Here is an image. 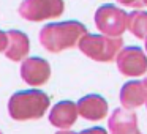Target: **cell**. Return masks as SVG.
Segmentation results:
<instances>
[{"instance_id":"cell-16","label":"cell","mask_w":147,"mask_h":134,"mask_svg":"<svg viewBox=\"0 0 147 134\" xmlns=\"http://www.w3.org/2000/svg\"><path fill=\"white\" fill-rule=\"evenodd\" d=\"M7 44H8V35H7V32H2V30H0V52H5Z\"/></svg>"},{"instance_id":"cell-15","label":"cell","mask_w":147,"mask_h":134,"mask_svg":"<svg viewBox=\"0 0 147 134\" xmlns=\"http://www.w3.org/2000/svg\"><path fill=\"white\" fill-rule=\"evenodd\" d=\"M78 134H108V131L105 128H100V126H95V128H89V129H84Z\"/></svg>"},{"instance_id":"cell-10","label":"cell","mask_w":147,"mask_h":134,"mask_svg":"<svg viewBox=\"0 0 147 134\" xmlns=\"http://www.w3.org/2000/svg\"><path fill=\"white\" fill-rule=\"evenodd\" d=\"M147 101V87L141 80H128L120 88V103L122 107L133 111L141 107Z\"/></svg>"},{"instance_id":"cell-4","label":"cell","mask_w":147,"mask_h":134,"mask_svg":"<svg viewBox=\"0 0 147 134\" xmlns=\"http://www.w3.org/2000/svg\"><path fill=\"white\" fill-rule=\"evenodd\" d=\"M95 25L103 35L119 38L128 27V13L111 3H105L95 11Z\"/></svg>"},{"instance_id":"cell-1","label":"cell","mask_w":147,"mask_h":134,"mask_svg":"<svg viewBox=\"0 0 147 134\" xmlns=\"http://www.w3.org/2000/svg\"><path fill=\"white\" fill-rule=\"evenodd\" d=\"M87 33L84 24L78 21H65V22L46 24L40 30V43L46 51L57 54L65 49L78 46L79 40Z\"/></svg>"},{"instance_id":"cell-13","label":"cell","mask_w":147,"mask_h":134,"mask_svg":"<svg viewBox=\"0 0 147 134\" xmlns=\"http://www.w3.org/2000/svg\"><path fill=\"white\" fill-rule=\"evenodd\" d=\"M128 30L136 38L146 40L147 38V11L134 10L128 14Z\"/></svg>"},{"instance_id":"cell-12","label":"cell","mask_w":147,"mask_h":134,"mask_svg":"<svg viewBox=\"0 0 147 134\" xmlns=\"http://www.w3.org/2000/svg\"><path fill=\"white\" fill-rule=\"evenodd\" d=\"M8 35V44L5 49V55L11 62H21L26 60L30 51V41L29 36L21 30H10Z\"/></svg>"},{"instance_id":"cell-11","label":"cell","mask_w":147,"mask_h":134,"mask_svg":"<svg viewBox=\"0 0 147 134\" xmlns=\"http://www.w3.org/2000/svg\"><path fill=\"white\" fill-rule=\"evenodd\" d=\"M79 115L78 112V106L71 101H60L51 109L49 112V121L52 126L59 128V129H70Z\"/></svg>"},{"instance_id":"cell-9","label":"cell","mask_w":147,"mask_h":134,"mask_svg":"<svg viewBox=\"0 0 147 134\" xmlns=\"http://www.w3.org/2000/svg\"><path fill=\"white\" fill-rule=\"evenodd\" d=\"M78 112L89 121H98L108 115V103L100 95H87L78 101Z\"/></svg>"},{"instance_id":"cell-8","label":"cell","mask_w":147,"mask_h":134,"mask_svg":"<svg viewBox=\"0 0 147 134\" xmlns=\"http://www.w3.org/2000/svg\"><path fill=\"white\" fill-rule=\"evenodd\" d=\"M111 134H141L138 128V115L128 109H115L108 120Z\"/></svg>"},{"instance_id":"cell-18","label":"cell","mask_w":147,"mask_h":134,"mask_svg":"<svg viewBox=\"0 0 147 134\" xmlns=\"http://www.w3.org/2000/svg\"><path fill=\"white\" fill-rule=\"evenodd\" d=\"M142 82H144V85L147 87V74H146V77H144V80H142Z\"/></svg>"},{"instance_id":"cell-21","label":"cell","mask_w":147,"mask_h":134,"mask_svg":"<svg viewBox=\"0 0 147 134\" xmlns=\"http://www.w3.org/2000/svg\"><path fill=\"white\" fill-rule=\"evenodd\" d=\"M146 104H147V101H146Z\"/></svg>"},{"instance_id":"cell-7","label":"cell","mask_w":147,"mask_h":134,"mask_svg":"<svg viewBox=\"0 0 147 134\" xmlns=\"http://www.w3.org/2000/svg\"><path fill=\"white\" fill-rule=\"evenodd\" d=\"M21 77L32 87L45 85L51 77V65L41 57H29L21 63Z\"/></svg>"},{"instance_id":"cell-5","label":"cell","mask_w":147,"mask_h":134,"mask_svg":"<svg viewBox=\"0 0 147 134\" xmlns=\"http://www.w3.org/2000/svg\"><path fill=\"white\" fill-rule=\"evenodd\" d=\"M65 10L63 0H22L19 14L30 22H41L62 16Z\"/></svg>"},{"instance_id":"cell-2","label":"cell","mask_w":147,"mask_h":134,"mask_svg":"<svg viewBox=\"0 0 147 134\" xmlns=\"http://www.w3.org/2000/svg\"><path fill=\"white\" fill-rule=\"evenodd\" d=\"M51 99L41 90H22L11 95L8 101V114L16 121L38 120L49 109Z\"/></svg>"},{"instance_id":"cell-6","label":"cell","mask_w":147,"mask_h":134,"mask_svg":"<svg viewBox=\"0 0 147 134\" xmlns=\"http://www.w3.org/2000/svg\"><path fill=\"white\" fill-rule=\"evenodd\" d=\"M117 68L123 76L138 77L147 73V55L138 46L122 48L115 57Z\"/></svg>"},{"instance_id":"cell-3","label":"cell","mask_w":147,"mask_h":134,"mask_svg":"<svg viewBox=\"0 0 147 134\" xmlns=\"http://www.w3.org/2000/svg\"><path fill=\"white\" fill-rule=\"evenodd\" d=\"M123 46V40L106 35H93L87 32L78 43V48L84 55L95 62H112Z\"/></svg>"},{"instance_id":"cell-14","label":"cell","mask_w":147,"mask_h":134,"mask_svg":"<svg viewBox=\"0 0 147 134\" xmlns=\"http://www.w3.org/2000/svg\"><path fill=\"white\" fill-rule=\"evenodd\" d=\"M122 7H128V8H141L142 7V0H117Z\"/></svg>"},{"instance_id":"cell-19","label":"cell","mask_w":147,"mask_h":134,"mask_svg":"<svg viewBox=\"0 0 147 134\" xmlns=\"http://www.w3.org/2000/svg\"><path fill=\"white\" fill-rule=\"evenodd\" d=\"M144 41H146V51H147V38H146V40H144Z\"/></svg>"},{"instance_id":"cell-17","label":"cell","mask_w":147,"mask_h":134,"mask_svg":"<svg viewBox=\"0 0 147 134\" xmlns=\"http://www.w3.org/2000/svg\"><path fill=\"white\" fill-rule=\"evenodd\" d=\"M55 134H78V133H73V131H68V129H63V131H57Z\"/></svg>"},{"instance_id":"cell-20","label":"cell","mask_w":147,"mask_h":134,"mask_svg":"<svg viewBox=\"0 0 147 134\" xmlns=\"http://www.w3.org/2000/svg\"><path fill=\"white\" fill-rule=\"evenodd\" d=\"M0 134H2V131H0Z\"/></svg>"}]
</instances>
